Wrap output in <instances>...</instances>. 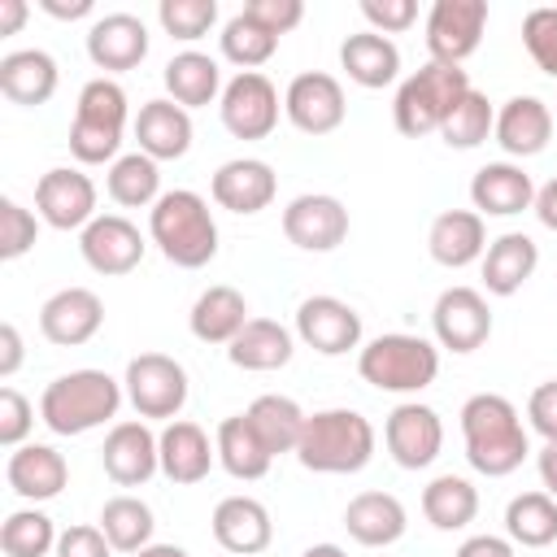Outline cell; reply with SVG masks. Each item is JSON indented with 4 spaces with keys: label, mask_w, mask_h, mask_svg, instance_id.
Instances as JSON below:
<instances>
[{
    "label": "cell",
    "mask_w": 557,
    "mask_h": 557,
    "mask_svg": "<svg viewBox=\"0 0 557 557\" xmlns=\"http://www.w3.org/2000/svg\"><path fill=\"white\" fill-rule=\"evenodd\" d=\"M4 479L9 487L22 496V500H52L65 492L70 483V461L52 448V444H22L9 453V466H4Z\"/></svg>",
    "instance_id": "30"
},
{
    "label": "cell",
    "mask_w": 557,
    "mask_h": 557,
    "mask_svg": "<svg viewBox=\"0 0 557 557\" xmlns=\"http://www.w3.org/2000/svg\"><path fill=\"white\" fill-rule=\"evenodd\" d=\"M278 87L261 70H239L218 100V117L235 139H265L278 126Z\"/></svg>",
    "instance_id": "9"
},
{
    "label": "cell",
    "mask_w": 557,
    "mask_h": 557,
    "mask_svg": "<svg viewBox=\"0 0 557 557\" xmlns=\"http://www.w3.org/2000/svg\"><path fill=\"white\" fill-rule=\"evenodd\" d=\"M57 527L44 509H13L0 522V553L4 557H48L57 553Z\"/></svg>",
    "instance_id": "42"
},
{
    "label": "cell",
    "mask_w": 557,
    "mask_h": 557,
    "mask_svg": "<svg viewBox=\"0 0 557 557\" xmlns=\"http://www.w3.org/2000/svg\"><path fill=\"white\" fill-rule=\"evenodd\" d=\"M296 339L322 357L361 348V313L339 296H305L296 305Z\"/></svg>",
    "instance_id": "15"
},
{
    "label": "cell",
    "mask_w": 557,
    "mask_h": 557,
    "mask_svg": "<svg viewBox=\"0 0 557 557\" xmlns=\"http://www.w3.org/2000/svg\"><path fill=\"white\" fill-rule=\"evenodd\" d=\"M218 44H222V57L231 65H239V70H257V65H265L278 52V35H270L265 26H257L244 9L235 17H226Z\"/></svg>",
    "instance_id": "43"
},
{
    "label": "cell",
    "mask_w": 557,
    "mask_h": 557,
    "mask_svg": "<svg viewBox=\"0 0 557 557\" xmlns=\"http://www.w3.org/2000/svg\"><path fill=\"white\" fill-rule=\"evenodd\" d=\"M357 374L392 396H409L435 383L440 374V344H431L426 335H409V331H387L374 335L370 344H361L357 352Z\"/></svg>",
    "instance_id": "6"
},
{
    "label": "cell",
    "mask_w": 557,
    "mask_h": 557,
    "mask_svg": "<svg viewBox=\"0 0 557 557\" xmlns=\"http://www.w3.org/2000/svg\"><path fill=\"white\" fill-rule=\"evenodd\" d=\"M540 265V244L527 231H505L487 244L479 270H483V287L487 296H513L522 292V283L535 274Z\"/></svg>",
    "instance_id": "31"
},
{
    "label": "cell",
    "mask_w": 557,
    "mask_h": 557,
    "mask_svg": "<svg viewBox=\"0 0 557 557\" xmlns=\"http://www.w3.org/2000/svg\"><path fill=\"white\" fill-rule=\"evenodd\" d=\"M535 183L518 161H487L470 178V205L479 218H518L535 205Z\"/></svg>",
    "instance_id": "22"
},
{
    "label": "cell",
    "mask_w": 557,
    "mask_h": 557,
    "mask_svg": "<svg viewBox=\"0 0 557 557\" xmlns=\"http://www.w3.org/2000/svg\"><path fill=\"white\" fill-rule=\"evenodd\" d=\"M487 244H492L487 218H479L474 209H444V213H435V222L426 231V252L444 270H466V265L483 261Z\"/></svg>",
    "instance_id": "24"
},
{
    "label": "cell",
    "mask_w": 557,
    "mask_h": 557,
    "mask_svg": "<svg viewBox=\"0 0 557 557\" xmlns=\"http://www.w3.org/2000/svg\"><path fill=\"white\" fill-rule=\"evenodd\" d=\"M131 131L139 139V152L152 157L157 165L161 161H178L191 148V113L183 104H174L170 96L144 100L139 113H135V122H131Z\"/></svg>",
    "instance_id": "26"
},
{
    "label": "cell",
    "mask_w": 557,
    "mask_h": 557,
    "mask_svg": "<svg viewBox=\"0 0 557 557\" xmlns=\"http://www.w3.org/2000/svg\"><path fill=\"white\" fill-rule=\"evenodd\" d=\"M283 235L300 252H331L348 239V209L331 191H305L283 209Z\"/></svg>",
    "instance_id": "16"
},
{
    "label": "cell",
    "mask_w": 557,
    "mask_h": 557,
    "mask_svg": "<svg viewBox=\"0 0 557 557\" xmlns=\"http://www.w3.org/2000/svg\"><path fill=\"white\" fill-rule=\"evenodd\" d=\"M461 440H466V461L487 474V479H505L513 474L527 453H531V440H527V426H522V413L509 396L500 392H474L466 405H461Z\"/></svg>",
    "instance_id": "1"
},
{
    "label": "cell",
    "mask_w": 557,
    "mask_h": 557,
    "mask_svg": "<svg viewBox=\"0 0 557 557\" xmlns=\"http://www.w3.org/2000/svg\"><path fill=\"white\" fill-rule=\"evenodd\" d=\"M283 117L300 131V135H331L344 126L348 117V100L335 74L326 70H305L287 83L283 91Z\"/></svg>",
    "instance_id": "11"
},
{
    "label": "cell",
    "mask_w": 557,
    "mask_h": 557,
    "mask_svg": "<svg viewBox=\"0 0 557 557\" xmlns=\"http://www.w3.org/2000/svg\"><path fill=\"white\" fill-rule=\"evenodd\" d=\"M104 191L122 209H152L161 200V165L152 157H144L139 148L122 152L104 174Z\"/></svg>",
    "instance_id": "39"
},
{
    "label": "cell",
    "mask_w": 557,
    "mask_h": 557,
    "mask_svg": "<svg viewBox=\"0 0 557 557\" xmlns=\"http://www.w3.org/2000/svg\"><path fill=\"white\" fill-rule=\"evenodd\" d=\"M213 448H218V466H222L231 479H239V483H257V479L270 474V461H274V457H270V448L261 444V435L252 431L248 413L222 418L218 431H213Z\"/></svg>",
    "instance_id": "35"
},
{
    "label": "cell",
    "mask_w": 557,
    "mask_h": 557,
    "mask_svg": "<svg viewBox=\"0 0 557 557\" xmlns=\"http://www.w3.org/2000/svg\"><path fill=\"white\" fill-rule=\"evenodd\" d=\"M35 213L52 231H83L96 222V183L78 165H52L35 183Z\"/></svg>",
    "instance_id": "12"
},
{
    "label": "cell",
    "mask_w": 557,
    "mask_h": 557,
    "mask_svg": "<svg viewBox=\"0 0 557 557\" xmlns=\"http://www.w3.org/2000/svg\"><path fill=\"white\" fill-rule=\"evenodd\" d=\"M344 531L361 548H387L409 531V513L392 492H357L344 505Z\"/></svg>",
    "instance_id": "28"
},
{
    "label": "cell",
    "mask_w": 557,
    "mask_h": 557,
    "mask_svg": "<svg viewBox=\"0 0 557 557\" xmlns=\"http://www.w3.org/2000/svg\"><path fill=\"white\" fill-rule=\"evenodd\" d=\"M383 444L400 470H426L444 448V422L431 405L400 400L383 422Z\"/></svg>",
    "instance_id": "13"
},
{
    "label": "cell",
    "mask_w": 557,
    "mask_h": 557,
    "mask_svg": "<svg viewBox=\"0 0 557 557\" xmlns=\"http://www.w3.org/2000/svg\"><path fill=\"white\" fill-rule=\"evenodd\" d=\"M296 352V335L274 322V318H248V326L226 344V361L235 370H252V374H270L283 370Z\"/></svg>",
    "instance_id": "32"
},
{
    "label": "cell",
    "mask_w": 557,
    "mask_h": 557,
    "mask_svg": "<svg viewBox=\"0 0 557 557\" xmlns=\"http://www.w3.org/2000/svg\"><path fill=\"white\" fill-rule=\"evenodd\" d=\"M126 91L122 83H113L109 74L83 83L78 104H74V122H70V157L78 165H113L122 152V135H126Z\"/></svg>",
    "instance_id": "5"
},
{
    "label": "cell",
    "mask_w": 557,
    "mask_h": 557,
    "mask_svg": "<svg viewBox=\"0 0 557 557\" xmlns=\"http://www.w3.org/2000/svg\"><path fill=\"white\" fill-rule=\"evenodd\" d=\"M161 83H165V91H170V100L174 104H183L187 113L191 109H205V104H213V100H222V65L209 57V52H196V48H183V52H174L170 61H165V70H161Z\"/></svg>",
    "instance_id": "33"
},
{
    "label": "cell",
    "mask_w": 557,
    "mask_h": 557,
    "mask_svg": "<svg viewBox=\"0 0 557 557\" xmlns=\"http://www.w3.org/2000/svg\"><path fill=\"white\" fill-rule=\"evenodd\" d=\"M157 22L170 39L178 44H196L213 30L218 22V0H161L157 4Z\"/></svg>",
    "instance_id": "45"
},
{
    "label": "cell",
    "mask_w": 557,
    "mask_h": 557,
    "mask_svg": "<svg viewBox=\"0 0 557 557\" xmlns=\"http://www.w3.org/2000/svg\"><path fill=\"white\" fill-rule=\"evenodd\" d=\"M487 26V0H435L426 13V52L440 65H461L474 57Z\"/></svg>",
    "instance_id": "14"
},
{
    "label": "cell",
    "mask_w": 557,
    "mask_h": 557,
    "mask_svg": "<svg viewBox=\"0 0 557 557\" xmlns=\"http://www.w3.org/2000/svg\"><path fill=\"white\" fill-rule=\"evenodd\" d=\"M148 239L178 270H205L218 257V222L200 191L174 187L148 209Z\"/></svg>",
    "instance_id": "2"
},
{
    "label": "cell",
    "mask_w": 557,
    "mask_h": 557,
    "mask_svg": "<svg viewBox=\"0 0 557 557\" xmlns=\"http://www.w3.org/2000/svg\"><path fill=\"white\" fill-rule=\"evenodd\" d=\"M30 426H35V405H30L17 387H0V444H4V448L30 444V440H26Z\"/></svg>",
    "instance_id": "48"
},
{
    "label": "cell",
    "mask_w": 557,
    "mask_h": 557,
    "mask_svg": "<svg viewBox=\"0 0 557 557\" xmlns=\"http://www.w3.org/2000/svg\"><path fill=\"white\" fill-rule=\"evenodd\" d=\"M431 331H435V344L466 357L474 348L487 344L492 335V309H487V296L479 287H444L431 305Z\"/></svg>",
    "instance_id": "10"
},
{
    "label": "cell",
    "mask_w": 557,
    "mask_h": 557,
    "mask_svg": "<svg viewBox=\"0 0 557 557\" xmlns=\"http://www.w3.org/2000/svg\"><path fill=\"white\" fill-rule=\"evenodd\" d=\"M122 387H126V400L139 418H161V422H174L187 405V370L183 361H174L170 352H139L126 361V374H122Z\"/></svg>",
    "instance_id": "8"
},
{
    "label": "cell",
    "mask_w": 557,
    "mask_h": 557,
    "mask_svg": "<svg viewBox=\"0 0 557 557\" xmlns=\"http://www.w3.org/2000/svg\"><path fill=\"white\" fill-rule=\"evenodd\" d=\"M100 466L117 487H144L152 474H161V448L144 418H122L109 426Z\"/></svg>",
    "instance_id": "18"
},
{
    "label": "cell",
    "mask_w": 557,
    "mask_h": 557,
    "mask_svg": "<svg viewBox=\"0 0 557 557\" xmlns=\"http://www.w3.org/2000/svg\"><path fill=\"white\" fill-rule=\"evenodd\" d=\"M26 0H0V35H17L26 22Z\"/></svg>",
    "instance_id": "58"
},
{
    "label": "cell",
    "mask_w": 557,
    "mask_h": 557,
    "mask_svg": "<svg viewBox=\"0 0 557 557\" xmlns=\"http://www.w3.org/2000/svg\"><path fill=\"white\" fill-rule=\"evenodd\" d=\"M518 544L509 540V535H470V540H461V548L453 553V557H518L513 553Z\"/></svg>",
    "instance_id": "53"
},
{
    "label": "cell",
    "mask_w": 557,
    "mask_h": 557,
    "mask_svg": "<svg viewBox=\"0 0 557 557\" xmlns=\"http://www.w3.org/2000/svg\"><path fill=\"white\" fill-rule=\"evenodd\" d=\"M157 448H161V474L170 483H178V487H191V483L209 479V470L218 461V448L205 435V426L187 422V418L165 422L161 435H157Z\"/></svg>",
    "instance_id": "27"
},
{
    "label": "cell",
    "mask_w": 557,
    "mask_h": 557,
    "mask_svg": "<svg viewBox=\"0 0 557 557\" xmlns=\"http://www.w3.org/2000/svg\"><path fill=\"white\" fill-rule=\"evenodd\" d=\"M339 70L357 87L379 91V87L400 78V48L387 35H379V30H357V35H348L339 44Z\"/></svg>",
    "instance_id": "34"
},
{
    "label": "cell",
    "mask_w": 557,
    "mask_h": 557,
    "mask_svg": "<svg viewBox=\"0 0 557 557\" xmlns=\"http://www.w3.org/2000/svg\"><path fill=\"white\" fill-rule=\"evenodd\" d=\"M522 48L531 52L540 74L557 78V9L553 4H540L522 17Z\"/></svg>",
    "instance_id": "46"
},
{
    "label": "cell",
    "mask_w": 557,
    "mask_h": 557,
    "mask_svg": "<svg viewBox=\"0 0 557 557\" xmlns=\"http://www.w3.org/2000/svg\"><path fill=\"white\" fill-rule=\"evenodd\" d=\"M22 366V331L13 322L0 326V379H13Z\"/></svg>",
    "instance_id": "54"
},
{
    "label": "cell",
    "mask_w": 557,
    "mask_h": 557,
    "mask_svg": "<svg viewBox=\"0 0 557 557\" xmlns=\"http://www.w3.org/2000/svg\"><path fill=\"white\" fill-rule=\"evenodd\" d=\"M470 91V74L461 65H440L426 61L422 70H413L392 100V122L405 139H422L431 131L444 126V117L457 109V100Z\"/></svg>",
    "instance_id": "7"
},
{
    "label": "cell",
    "mask_w": 557,
    "mask_h": 557,
    "mask_svg": "<svg viewBox=\"0 0 557 557\" xmlns=\"http://www.w3.org/2000/svg\"><path fill=\"white\" fill-rule=\"evenodd\" d=\"M104 326V300L91 287H61L39 305V335L57 348H78Z\"/></svg>",
    "instance_id": "20"
},
{
    "label": "cell",
    "mask_w": 557,
    "mask_h": 557,
    "mask_svg": "<svg viewBox=\"0 0 557 557\" xmlns=\"http://www.w3.org/2000/svg\"><path fill=\"white\" fill-rule=\"evenodd\" d=\"M135 557H191V553L178 548V544H148V548H139Z\"/></svg>",
    "instance_id": "59"
},
{
    "label": "cell",
    "mask_w": 557,
    "mask_h": 557,
    "mask_svg": "<svg viewBox=\"0 0 557 557\" xmlns=\"http://www.w3.org/2000/svg\"><path fill=\"white\" fill-rule=\"evenodd\" d=\"M126 387L104 370H70L57 374L39 396V422L52 435H87L117 418Z\"/></svg>",
    "instance_id": "3"
},
{
    "label": "cell",
    "mask_w": 557,
    "mask_h": 557,
    "mask_svg": "<svg viewBox=\"0 0 557 557\" xmlns=\"http://www.w3.org/2000/svg\"><path fill=\"white\" fill-rule=\"evenodd\" d=\"M78 252H83V261H87L96 274L117 278V274H131V270L144 261L148 239L139 235V226H135L131 218H122V213H100L96 222H87V226L78 231Z\"/></svg>",
    "instance_id": "17"
},
{
    "label": "cell",
    "mask_w": 557,
    "mask_h": 557,
    "mask_svg": "<svg viewBox=\"0 0 557 557\" xmlns=\"http://www.w3.org/2000/svg\"><path fill=\"white\" fill-rule=\"evenodd\" d=\"M57 83H61V70H57L52 52H44V48H17V52L0 57V91H4V100L22 104V109L48 104L57 96Z\"/></svg>",
    "instance_id": "29"
},
{
    "label": "cell",
    "mask_w": 557,
    "mask_h": 557,
    "mask_svg": "<svg viewBox=\"0 0 557 557\" xmlns=\"http://www.w3.org/2000/svg\"><path fill=\"white\" fill-rule=\"evenodd\" d=\"M527 422H531L535 435H544V444L557 440V379H548V383H540V387L531 392V400H527Z\"/></svg>",
    "instance_id": "52"
},
{
    "label": "cell",
    "mask_w": 557,
    "mask_h": 557,
    "mask_svg": "<svg viewBox=\"0 0 557 557\" xmlns=\"http://www.w3.org/2000/svg\"><path fill=\"white\" fill-rule=\"evenodd\" d=\"M209 191H213V200H218L222 209H231V213H239V218H252V213H261V209L274 205V196H278V174H274V165L261 161V157H231V161H222V165L213 170Z\"/></svg>",
    "instance_id": "19"
},
{
    "label": "cell",
    "mask_w": 557,
    "mask_h": 557,
    "mask_svg": "<svg viewBox=\"0 0 557 557\" xmlns=\"http://www.w3.org/2000/svg\"><path fill=\"white\" fill-rule=\"evenodd\" d=\"M361 17L370 22V30L392 39L418 22V4L413 0H361Z\"/></svg>",
    "instance_id": "49"
},
{
    "label": "cell",
    "mask_w": 557,
    "mask_h": 557,
    "mask_svg": "<svg viewBox=\"0 0 557 557\" xmlns=\"http://www.w3.org/2000/svg\"><path fill=\"white\" fill-rule=\"evenodd\" d=\"M35 239H39V213L17 205L13 196H0V257L17 261L35 248Z\"/></svg>",
    "instance_id": "47"
},
{
    "label": "cell",
    "mask_w": 557,
    "mask_h": 557,
    "mask_svg": "<svg viewBox=\"0 0 557 557\" xmlns=\"http://www.w3.org/2000/svg\"><path fill=\"white\" fill-rule=\"evenodd\" d=\"M244 413H248L252 431L261 435V444L270 448V457H278V453H296V444H300V435H305V418H309L292 396H278V392L257 396Z\"/></svg>",
    "instance_id": "38"
},
{
    "label": "cell",
    "mask_w": 557,
    "mask_h": 557,
    "mask_svg": "<svg viewBox=\"0 0 557 557\" xmlns=\"http://www.w3.org/2000/svg\"><path fill=\"white\" fill-rule=\"evenodd\" d=\"M209 527H213L218 548H226V553H235V557H257V553H265L270 540H274L270 509H265L257 496H244V492H239V496H222V500L213 505Z\"/></svg>",
    "instance_id": "21"
},
{
    "label": "cell",
    "mask_w": 557,
    "mask_h": 557,
    "mask_svg": "<svg viewBox=\"0 0 557 557\" xmlns=\"http://www.w3.org/2000/svg\"><path fill=\"white\" fill-rule=\"evenodd\" d=\"M39 9H44L48 17H57V22H78V17H87L96 4H91V0H39Z\"/></svg>",
    "instance_id": "55"
},
{
    "label": "cell",
    "mask_w": 557,
    "mask_h": 557,
    "mask_svg": "<svg viewBox=\"0 0 557 557\" xmlns=\"http://www.w3.org/2000/svg\"><path fill=\"white\" fill-rule=\"evenodd\" d=\"M535 218H540V226H548V231H557V178H548L540 191H535Z\"/></svg>",
    "instance_id": "56"
},
{
    "label": "cell",
    "mask_w": 557,
    "mask_h": 557,
    "mask_svg": "<svg viewBox=\"0 0 557 557\" xmlns=\"http://www.w3.org/2000/svg\"><path fill=\"white\" fill-rule=\"evenodd\" d=\"M300 557H348V553H344L339 544H309Z\"/></svg>",
    "instance_id": "60"
},
{
    "label": "cell",
    "mask_w": 557,
    "mask_h": 557,
    "mask_svg": "<svg viewBox=\"0 0 557 557\" xmlns=\"http://www.w3.org/2000/svg\"><path fill=\"white\" fill-rule=\"evenodd\" d=\"M187 326L200 344H231L244 326H248V300L244 292H235L231 283H213L196 296L191 313H187Z\"/></svg>",
    "instance_id": "36"
},
{
    "label": "cell",
    "mask_w": 557,
    "mask_h": 557,
    "mask_svg": "<svg viewBox=\"0 0 557 557\" xmlns=\"http://www.w3.org/2000/svg\"><path fill=\"white\" fill-rule=\"evenodd\" d=\"M104 535H109V544H113V553H139V548H148L152 544V531H157V518H152V505L148 500H139V496H131V492H122V496H109L104 500V509H100V522H96Z\"/></svg>",
    "instance_id": "40"
},
{
    "label": "cell",
    "mask_w": 557,
    "mask_h": 557,
    "mask_svg": "<svg viewBox=\"0 0 557 557\" xmlns=\"http://www.w3.org/2000/svg\"><path fill=\"white\" fill-rule=\"evenodd\" d=\"M244 13L257 26H265L270 35H287V30H296L305 22V4L300 0H248Z\"/></svg>",
    "instance_id": "50"
},
{
    "label": "cell",
    "mask_w": 557,
    "mask_h": 557,
    "mask_svg": "<svg viewBox=\"0 0 557 557\" xmlns=\"http://www.w3.org/2000/svg\"><path fill=\"white\" fill-rule=\"evenodd\" d=\"M374 426L357 409H318L305 418V435L296 444V461L313 474H357L374 457Z\"/></svg>",
    "instance_id": "4"
},
{
    "label": "cell",
    "mask_w": 557,
    "mask_h": 557,
    "mask_svg": "<svg viewBox=\"0 0 557 557\" xmlns=\"http://www.w3.org/2000/svg\"><path fill=\"white\" fill-rule=\"evenodd\" d=\"M505 535L522 548H548L557 540V500L548 492H522L505 505Z\"/></svg>",
    "instance_id": "41"
},
{
    "label": "cell",
    "mask_w": 557,
    "mask_h": 557,
    "mask_svg": "<svg viewBox=\"0 0 557 557\" xmlns=\"http://www.w3.org/2000/svg\"><path fill=\"white\" fill-rule=\"evenodd\" d=\"M535 470H540V483H544V492L557 500V440L540 448V457H535Z\"/></svg>",
    "instance_id": "57"
},
{
    "label": "cell",
    "mask_w": 557,
    "mask_h": 557,
    "mask_svg": "<svg viewBox=\"0 0 557 557\" xmlns=\"http://www.w3.org/2000/svg\"><path fill=\"white\" fill-rule=\"evenodd\" d=\"M422 518L435 531H466L479 518V487L466 474H435L422 487Z\"/></svg>",
    "instance_id": "37"
},
{
    "label": "cell",
    "mask_w": 557,
    "mask_h": 557,
    "mask_svg": "<svg viewBox=\"0 0 557 557\" xmlns=\"http://www.w3.org/2000/svg\"><path fill=\"white\" fill-rule=\"evenodd\" d=\"M87 57L104 74H126L148 57V26L135 13H104L87 26Z\"/></svg>",
    "instance_id": "23"
},
{
    "label": "cell",
    "mask_w": 557,
    "mask_h": 557,
    "mask_svg": "<svg viewBox=\"0 0 557 557\" xmlns=\"http://www.w3.org/2000/svg\"><path fill=\"white\" fill-rule=\"evenodd\" d=\"M52 557H113V544L100 527L91 522H78V527H65L57 535V553Z\"/></svg>",
    "instance_id": "51"
},
{
    "label": "cell",
    "mask_w": 557,
    "mask_h": 557,
    "mask_svg": "<svg viewBox=\"0 0 557 557\" xmlns=\"http://www.w3.org/2000/svg\"><path fill=\"white\" fill-rule=\"evenodd\" d=\"M553 122H557V113L548 109V100H540V96H509L496 109V131L492 135H496V144L509 157L527 161V157H540L548 148Z\"/></svg>",
    "instance_id": "25"
},
{
    "label": "cell",
    "mask_w": 557,
    "mask_h": 557,
    "mask_svg": "<svg viewBox=\"0 0 557 557\" xmlns=\"http://www.w3.org/2000/svg\"><path fill=\"white\" fill-rule=\"evenodd\" d=\"M492 131H496V109H492V100H487L483 91H474V87H470V91L457 100V109L444 117L440 139H444L448 148L470 152V148H479Z\"/></svg>",
    "instance_id": "44"
}]
</instances>
